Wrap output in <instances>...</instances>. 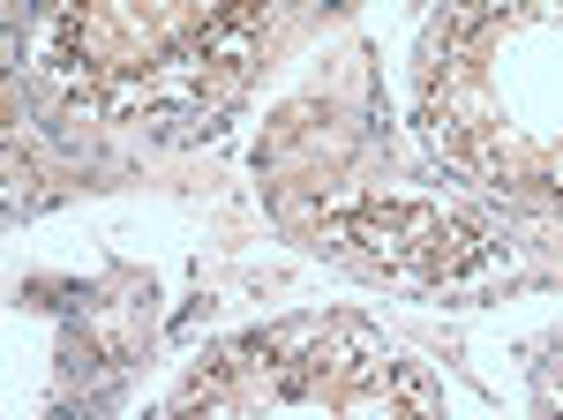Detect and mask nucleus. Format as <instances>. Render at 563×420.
<instances>
[{
	"label": "nucleus",
	"instance_id": "nucleus-1",
	"mask_svg": "<svg viewBox=\"0 0 563 420\" xmlns=\"http://www.w3.org/2000/svg\"><path fill=\"white\" fill-rule=\"evenodd\" d=\"M316 233L331 255H353L390 278H421V286H474L504 263L488 233L421 203H339L316 218Z\"/></svg>",
	"mask_w": 563,
	"mask_h": 420
}]
</instances>
